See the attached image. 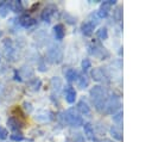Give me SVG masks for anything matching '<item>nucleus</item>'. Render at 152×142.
Segmentation results:
<instances>
[{
	"instance_id": "nucleus-1",
	"label": "nucleus",
	"mask_w": 152,
	"mask_h": 142,
	"mask_svg": "<svg viewBox=\"0 0 152 142\" xmlns=\"http://www.w3.org/2000/svg\"><path fill=\"white\" fill-rule=\"evenodd\" d=\"M89 93H90V97H91L95 109L100 112L106 111V106H107V101H108V95H107L106 89L102 86L97 85V86H94Z\"/></svg>"
},
{
	"instance_id": "nucleus-2",
	"label": "nucleus",
	"mask_w": 152,
	"mask_h": 142,
	"mask_svg": "<svg viewBox=\"0 0 152 142\" xmlns=\"http://www.w3.org/2000/svg\"><path fill=\"white\" fill-rule=\"evenodd\" d=\"M64 121L71 126H81L83 125V118L75 109H69L64 112Z\"/></svg>"
},
{
	"instance_id": "nucleus-3",
	"label": "nucleus",
	"mask_w": 152,
	"mask_h": 142,
	"mask_svg": "<svg viewBox=\"0 0 152 142\" xmlns=\"http://www.w3.org/2000/svg\"><path fill=\"white\" fill-rule=\"evenodd\" d=\"M89 53L91 55H94L95 57H99L100 60H103L109 56V53L106 50V48H103L102 45L96 44V43H93L89 45Z\"/></svg>"
},
{
	"instance_id": "nucleus-4",
	"label": "nucleus",
	"mask_w": 152,
	"mask_h": 142,
	"mask_svg": "<svg viewBox=\"0 0 152 142\" xmlns=\"http://www.w3.org/2000/svg\"><path fill=\"white\" fill-rule=\"evenodd\" d=\"M48 57L51 62L53 63H59L63 58V51L57 45H52L48 49Z\"/></svg>"
},
{
	"instance_id": "nucleus-5",
	"label": "nucleus",
	"mask_w": 152,
	"mask_h": 142,
	"mask_svg": "<svg viewBox=\"0 0 152 142\" xmlns=\"http://www.w3.org/2000/svg\"><path fill=\"white\" fill-rule=\"evenodd\" d=\"M113 5H115V1H114V0L103 1V2H102V5H101V7L99 8V11L96 12L97 17H99V18H104V17H107V16H108V13H109L110 7H112Z\"/></svg>"
},
{
	"instance_id": "nucleus-6",
	"label": "nucleus",
	"mask_w": 152,
	"mask_h": 142,
	"mask_svg": "<svg viewBox=\"0 0 152 142\" xmlns=\"http://www.w3.org/2000/svg\"><path fill=\"white\" fill-rule=\"evenodd\" d=\"M120 107V101L118 97H110L108 98L107 101V106H106V112L108 113H114L116 110H119Z\"/></svg>"
},
{
	"instance_id": "nucleus-7",
	"label": "nucleus",
	"mask_w": 152,
	"mask_h": 142,
	"mask_svg": "<svg viewBox=\"0 0 152 142\" xmlns=\"http://www.w3.org/2000/svg\"><path fill=\"white\" fill-rule=\"evenodd\" d=\"M55 11H56V7H55V6H52V5L46 6V7L43 10L42 14H40L42 20H44V21H50L51 18H52V16L55 14Z\"/></svg>"
},
{
	"instance_id": "nucleus-8",
	"label": "nucleus",
	"mask_w": 152,
	"mask_h": 142,
	"mask_svg": "<svg viewBox=\"0 0 152 142\" xmlns=\"http://www.w3.org/2000/svg\"><path fill=\"white\" fill-rule=\"evenodd\" d=\"M64 93H65V100H66L69 104L75 103V100H76V91H75L74 87L66 86L65 89H64Z\"/></svg>"
},
{
	"instance_id": "nucleus-9",
	"label": "nucleus",
	"mask_w": 152,
	"mask_h": 142,
	"mask_svg": "<svg viewBox=\"0 0 152 142\" xmlns=\"http://www.w3.org/2000/svg\"><path fill=\"white\" fill-rule=\"evenodd\" d=\"M95 25H96V24H94L91 20H87V21H84V23L82 24V26H81V30H82L83 35H86V36H90V35L93 33L94 29H95Z\"/></svg>"
},
{
	"instance_id": "nucleus-10",
	"label": "nucleus",
	"mask_w": 152,
	"mask_h": 142,
	"mask_svg": "<svg viewBox=\"0 0 152 142\" xmlns=\"http://www.w3.org/2000/svg\"><path fill=\"white\" fill-rule=\"evenodd\" d=\"M7 125L12 129V130H14V131H18V130H20L21 129V126H23V123L17 118V117H14V116H12V117H10L8 119H7Z\"/></svg>"
},
{
	"instance_id": "nucleus-11",
	"label": "nucleus",
	"mask_w": 152,
	"mask_h": 142,
	"mask_svg": "<svg viewBox=\"0 0 152 142\" xmlns=\"http://www.w3.org/2000/svg\"><path fill=\"white\" fill-rule=\"evenodd\" d=\"M91 76L96 81H103V80L107 79V75H106V73H104V70L102 68H95L91 72Z\"/></svg>"
},
{
	"instance_id": "nucleus-12",
	"label": "nucleus",
	"mask_w": 152,
	"mask_h": 142,
	"mask_svg": "<svg viewBox=\"0 0 152 142\" xmlns=\"http://www.w3.org/2000/svg\"><path fill=\"white\" fill-rule=\"evenodd\" d=\"M19 24H20L21 26H24V27H30V26H32L33 24H36V20H34L33 18H31L30 16L25 14V16H21V17L19 18Z\"/></svg>"
},
{
	"instance_id": "nucleus-13",
	"label": "nucleus",
	"mask_w": 152,
	"mask_h": 142,
	"mask_svg": "<svg viewBox=\"0 0 152 142\" xmlns=\"http://www.w3.org/2000/svg\"><path fill=\"white\" fill-rule=\"evenodd\" d=\"M53 35H55V38L61 41L63 39L64 35H65V30H64V26L62 24H57L53 26Z\"/></svg>"
},
{
	"instance_id": "nucleus-14",
	"label": "nucleus",
	"mask_w": 152,
	"mask_h": 142,
	"mask_svg": "<svg viewBox=\"0 0 152 142\" xmlns=\"http://www.w3.org/2000/svg\"><path fill=\"white\" fill-rule=\"evenodd\" d=\"M77 110L80 111V113H82L84 116H89L90 115V107L84 100H80L77 103Z\"/></svg>"
},
{
	"instance_id": "nucleus-15",
	"label": "nucleus",
	"mask_w": 152,
	"mask_h": 142,
	"mask_svg": "<svg viewBox=\"0 0 152 142\" xmlns=\"http://www.w3.org/2000/svg\"><path fill=\"white\" fill-rule=\"evenodd\" d=\"M76 82H77V85H78L80 88H86V87H88V85H89L88 78H87L86 75H83V74H78Z\"/></svg>"
},
{
	"instance_id": "nucleus-16",
	"label": "nucleus",
	"mask_w": 152,
	"mask_h": 142,
	"mask_svg": "<svg viewBox=\"0 0 152 142\" xmlns=\"http://www.w3.org/2000/svg\"><path fill=\"white\" fill-rule=\"evenodd\" d=\"M36 119H37V121H42V122L50 121V119H51V113H50L49 111H45V110L39 111V112L37 113V116H36Z\"/></svg>"
},
{
	"instance_id": "nucleus-17",
	"label": "nucleus",
	"mask_w": 152,
	"mask_h": 142,
	"mask_svg": "<svg viewBox=\"0 0 152 142\" xmlns=\"http://www.w3.org/2000/svg\"><path fill=\"white\" fill-rule=\"evenodd\" d=\"M77 76H78V73L75 70V69H72V68H69V69H66V72H65V78H66V80L68 81H76L77 80Z\"/></svg>"
},
{
	"instance_id": "nucleus-18",
	"label": "nucleus",
	"mask_w": 152,
	"mask_h": 142,
	"mask_svg": "<svg viewBox=\"0 0 152 142\" xmlns=\"http://www.w3.org/2000/svg\"><path fill=\"white\" fill-rule=\"evenodd\" d=\"M10 2H6V1H1L0 2V16L1 17H6L10 12Z\"/></svg>"
},
{
	"instance_id": "nucleus-19",
	"label": "nucleus",
	"mask_w": 152,
	"mask_h": 142,
	"mask_svg": "<svg viewBox=\"0 0 152 142\" xmlns=\"http://www.w3.org/2000/svg\"><path fill=\"white\" fill-rule=\"evenodd\" d=\"M10 8L14 12H21L23 11V5H21V1H18V0H14V1H11L10 2Z\"/></svg>"
},
{
	"instance_id": "nucleus-20",
	"label": "nucleus",
	"mask_w": 152,
	"mask_h": 142,
	"mask_svg": "<svg viewBox=\"0 0 152 142\" xmlns=\"http://www.w3.org/2000/svg\"><path fill=\"white\" fill-rule=\"evenodd\" d=\"M109 131H110L112 137H114V138L118 140V141H122V134H121V131H120L116 126H112V128L109 129Z\"/></svg>"
},
{
	"instance_id": "nucleus-21",
	"label": "nucleus",
	"mask_w": 152,
	"mask_h": 142,
	"mask_svg": "<svg viewBox=\"0 0 152 142\" xmlns=\"http://www.w3.org/2000/svg\"><path fill=\"white\" fill-rule=\"evenodd\" d=\"M83 128H84V134L89 138H91L93 135H94V128H93V125L90 123H86V124H83Z\"/></svg>"
},
{
	"instance_id": "nucleus-22",
	"label": "nucleus",
	"mask_w": 152,
	"mask_h": 142,
	"mask_svg": "<svg viewBox=\"0 0 152 142\" xmlns=\"http://www.w3.org/2000/svg\"><path fill=\"white\" fill-rule=\"evenodd\" d=\"M96 36H97V38H100V39H107V38H108V31H107V29H106V27L99 29V30L96 31Z\"/></svg>"
},
{
	"instance_id": "nucleus-23",
	"label": "nucleus",
	"mask_w": 152,
	"mask_h": 142,
	"mask_svg": "<svg viewBox=\"0 0 152 142\" xmlns=\"http://www.w3.org/2000/svg\"><path fill=\"white\" fill-rule=\"evenodd\" d=\"M51 86H52L53 89L58 91V89L62 87V80H61L59 78H57V76L52 78V80H51Z\"/></svg>"
},
{
	"instance_id": "nucleus-24",
	"label": "nucleus",
	"mask_w": 152,
	"mask_h": 142,
	"mask_svg": "<svg viewBox=\"0 0 152 142\" xmlns=\"http://www.w3.org/2000/svg\"><path fill=\"white\" fill-rule=\"evenodd\" d=\"M11 138H12L13 141H21V140L24 138V136H23V134H21L20 131H14V132L11 135Z\"/></svg>"
},
{
	"instance_id": "nucleus-25",
	"label": "nucleus",
	"mask_w": 152,
	"mask_h": 142,
	"mask_svg": "<svg viewBox=\"0 0 152 142\" xmlns=\"http://www.w3.org/2000/svg\"><path fill=\"white\" fill-rule=\"evenodd\" d=\"M113 121H114L116 124H121V123H122V112L120 111V112L115 113V115L113 116Z\"/></svg>"
},
{
	"instance_id": "nucleus-26",
	"label": "nucleus",
	"mask_w": 152,
	"mask_h": 142,
	"mask_svg": "<svg viewBox=\"0 0 152 142\" xmlns=\"http://www.w3.org/2000/svg\"><path fill=\"white\" fill-rule=\"evenodd\" d=\"M72 142H84V137L80 132L72 134Z\"/></svg>"
},
{
	"instance_id": "nucleus-27",
	"label": "nucleus",
	"mask_w": 152,
	"mask_h": 142,
	"mask_svg": "<svg viewBox=\"0 0 152 142\" xmlns=\"http://www.w3.org/2000/svg\"><path fill=\"white\" fill-rule=\"evenodd\" d=\"M82 68H83V70H88L89 68H91V62L89 58H84L82 61Z\"/></svg>"
},
{
	"instance_id": "nucleus-28",
	"label": "nucleus",
	"mask_w": 152,
	"mask_h": 142,
	"mask_svg": "<svg viewBox=\"0 0 152 142\" xmlns=\"http://www.w3.org/2000/svg\"><path fill=\"white\" fill-rule=\"evenodd\" d=\"M114 18L119 21V20H121V18H122V11H121V7H118L115 11H114Z\"/></svg>"
},
{
	"instance_id": "nucleus-29",
	"label": "nucleus",
	"mask_w": 152,
	"mask_h": 142,
	"mask_svg": "<svg viewBox=\"0 0 152 142\" xmlns=\"http://www.w3.org/2000/svg\"><path fill=\"white\" fill-rule=\"evenodd\" d=\"M7 137H8V131H7V129L0 126V140H6Z\"/></svg>"
},
{
	"instance_id": "nucleus-30",
	"label": "nucleus",
	"mask_w": 152,
	"mask_h": 142,
	"mask_svg": "<svg viewBox=\"0 0 152 142\" xmlns=\"http://www.w3.org/2000/svg\"><path fill=\"white\" fill-rule=\"evenodd\" d=\"M40 85H42V81H40V80H38V79H34V80H33V82H31V87H32L33 89H39Z\"/></svg>"
},
{
	"instance_id": "nucleus-31",
	"label": "nucleus",
	"mask_w": 152,
	"mask_h": 142,
	"mask_svg": "<svg viewBox=\"0 0 152 142\" xmlns=\"http://www.w3.org/2000/svg\"><path fill=\"white\" fill-rule=\"evenodd\" d=\"M7 49H8V48L5 47V51H7ZM12 50H13V48H12V43H11V44H10V51H12Z\"/></svg>"
},
{
	"instance_id": "nucleus-32",
	"label": "nucleus",
	"mask_w": 152,
	"mask_h": 142,
	"mask_svg": "<svg viewBox=\"0 0 152 142\" xmlns=\"http://www.w3.org/2000/svg\"><path fill=\"white\" fill-rule=\"evenodd\" d=\"M101 142H112V141H110V140H102Z\"/></svg>"
},
{
	"instance_id": "nucleus-33",
	"label": "nucleus",
	"mask_w": 152,
	"mask_h": 142,
	"mask_svg": "<svg viewBox=\"0 0 152 142\" xmlns=\"http://www.w3.org/2000/svg\"><path fill=\"white\" fill-rule=\"evenodd\" d=\"M0 60H1V58H0Z\"/></svg>"
}]
</instances>
